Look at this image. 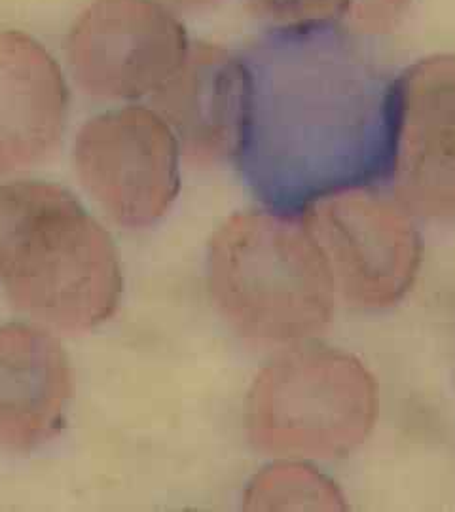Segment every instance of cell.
<instances>
[{
    "label": "cell",
    "mask_w": 455,
    "mask_h": 512,
    "mask_svg": "<svg viewBox=\"0 0 455 512\" xmlns=\"http://www.w3.org/2000/svg\"><path fill=\"white\" fill-rule=\"evenodd\" d=\"M0 281L37 325L86 332L107 323L124 289L109 232L57 184H0Z\"/></svg>",
    "instance_id": "obj_1"
},
{
    "label": "cell",
    "mask_w": 455,
    "mask_h": 512,
    "mask_svg": "<svg viewBox=\"0 0 455 512\" xmlns=\"http://www.w3.org/2000/svg\"><path fill=\"white\" fill-rule=\"evenodd\" d=\"M207 287L237 334L279 346L325 332L338 300L300 213L245 211L224 220L209 241Z\"/></svg>",
    "instance_id": "obj_2"
},
{
    "label": "cell",
    "mask_w": 455,
    "mask_h": 512,
    "mask_svg": "<svg viewBox=\"0 0 455 512\" xmlns=\"http://www.w3.org/2000/svg\"><path fill=\"white\" fill-rule=\"evenodd\" d=\"M376 420L378 384L368 366L344 349L310 342L264 366L245 403L249 442L273 458H347Z\"/></svg>",
    "instance_id": "obj_3"
},
{
    "label": "cell",
    "mask_w": 455,
    "mask_h": 512,
    "mask_svg": "<svg viewBox=\"0 0 455 512\" xmlns=\"http://www.w3.org/2000/svg\"><path fill=\"white\" fill-rule=\"evenodd\" d=\"M300 215L347 306L387 310L412 291L423 243L416 217L393 192L361 184L336 186L311 196Z\"/></svg>",
    "instance_id": "obj_4"
},
{
    "label": "cell",
    "mask_w": 455,
    "mask_h": 512,
    "mask_svg": "<svg viewBox=\"0 0 455 512\" xmlns=\"http://www.w3.org/2000/svg\"><path fill=\"white\" fill-rule=\"evenodd\" d=\"M182 150L156 109L124 107L93 116L76 135L74 169L86 192L120 226L164 219L179 196Z\"/></svg>",
    "instance_id": "obj_5"
},
{
    "label": "cell",
    "mask_w": 455,
    "mask_h": 512,
    "mask_svg": "<svg viewBox=\"0 0 455 512\" xmlns=\"http://www.w3.org/2000/svg\"><path fill=\"white\" fill-rule=\"evenodd\" d=\"M181 19L162 0H95L67 38L74 80L99 99L152 97L190 54Z\"/></svg>",
    "instance_id": "obj_6"
},
{
    "label": "cell",
    "mask_w": 455,
    "mask_h": 512,
    "mask_svg": "<svg viewBox=\"0 0 455 512\" xmlns=\"http://www.w3.org/2000/svg\"><path fill=\"white\" fill-rule=\"evenodd\" d=\"M393 194L414 215L455 219V54L423 57L389 101Z\"/></svg>",
    "instance_id": "obj_7"
},
{
    "label": "cell",
    "mask_w": 455,
    "mask_h": 512,
    "mask_svg": "<svg viewBox=\"0 0 455 512\" xmlns=\"http://www.w3.org/2000/svg\"><path fill=\"white\" fill-rule=\"evenodd\" d=\"M192 164L230 162L247 150L255 114V74L217 44H196L184 65L152 95Z\"/></svg>",
    "instance_id": "obj_8"
},
{
    "label": "cell",
    "mask_w": 455,
    "mask_h": 512,
    "mask_svg": "<svg viewBox=\"0 0 455 512\" xmlns=\"http://www.w3.org/2000/svg\"><path fill=\"white\" fill-rule=\"evenodd\" d=\"M73 401L71 361L42 325L0 327V448L31 452L55 439Z\"/></svg>",
    "instance_id": "obj_9"
},
{
    "label": "cell",
    "mask_w": 455,
    "mask_h": 512,
    "mask_svg": "<svg viewBox=\"0 0 455 512\" xmlns=\"http://www.w3.org/2000/svg\"><path fill=\"white\" fill-rule=\"evenodd\" d=\"M69 88L35 38L0 31V175L44 162L67 128Z\"/></svg>",
    "instance_id": "obj_10"
},
{
    "label": "cell",
    "mask_w": 455,
    "mask_h": 512,
    "mask_svg": "<svg viewBox=\"0 0 455 512\" xmlns=\"http://www.w3.org/2000/svg\"><path fill=\"white\" fill-rule=\"evenodd\" d=\"M256 18L289 33L342 29L382 35L397 27L412 0H247Z\"/></svg>",
    "instance_id": "obj_11"
},
{
    "label": "cell",
    "mask_w": 455,
    "mask_h": 512,
    "mask_svg": "<svg viewBox=\"0 0 455 512\" xmlns=\"http://www.w3.org/2000/svg\"><path fill=\"white\" fill-rule=\"evenodd\" d=\"M245 511H346L340 486L306 459L279 458L258 471L245 494Z\"/></svg>",
    "instance_id": "obj_12"
},
{
    "label": "cell",
    "mask_w": 455,
    "mask_h": 512,
    "mask_svg": "<svg viewBox=\"0 0 455 512\" xmlns=\"http://www.w3.org/2000/svg\"><path fill=\"white\" fill-rule=\"evenodd\" d=\"M169 8L173 10H207L213 8L215 4H219L220 0H162Z\"/></svg>",
    "instance_id": "obj_13"
}]
</instances>
